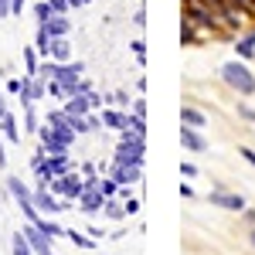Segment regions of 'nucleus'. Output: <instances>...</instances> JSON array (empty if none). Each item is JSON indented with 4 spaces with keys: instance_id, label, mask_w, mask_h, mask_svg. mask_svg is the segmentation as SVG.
Segmentation results:
<instances>
[{
    "instance_id": "obj_1",
    "label": "nucleus",
    "mask_w": 255,
    "mask_h": 255,
    "mask_svg": "<svg viewBox=\"0 0 255 255\" xmlns=\"http://www.w3.org/2000/svg\"><path fill=\"white\" fill-rule=\"evenodd\" d=\"M184 17L191 20L194 27H201L204 34H228L221 14H218L208 0H184Z\"/></svg>"
},
{
    "instance_id": "obj_2",
    "label": "nucleus",
    "mask_w": 255,
    "mask_h": 255,
    "mask_svg": "<svg viewBox=\"0 0 255 255\" xmlns=\"http://www.w3.org/2000/svg\"><path fill=\"white\" fill-rule=\"evenodd\" d=\"M41 136V150L48 153V157H65L68 150H72V143H75V129L72 126H55V123H44L38 129Z\"/></svg>"
},
{
    "instance_id": "obj_3",
    "label": "nucleus",
    "mask_w": 255,
    "mask_h": 255,
    "mask_svg": "<svg viewBox=\"0 0 255 255\" xmlns=\"http://www.w3.org/2000/svg\"><path fill=\"white\" fill-rule=\"evenodd\" d=\"M221 79H225L228 89H235L238 96H255V75L249 72L245 61H228V65H221Z\"/></svg>"
},
{
    "instance_id": "obj_4",
    "label": "nucleus",
    "mask_w": 255,
    "mask_h": 255,
    "mask_svg": "<svg viewBox=\"0 0 255 255\" xmlns=\"http://www.w3.org/2000/svg\"><path fill=\"white\" fill-rule=\"evenodd\" d=\"M3 184H7V194L14 197V201H17V208L24 211V218H27V221H38L41 211H38V204H34V191H31L20 177H14V174L3 177Z\"/></svg>"
},
{
    "instance_id": "obj_5",
    "label": "nucleus",
    "mask_w": 255,
    "mask_h": 255,
    "mask_svg": "<svg viewBox=\"0 0 255 255\" xmlns=\"http://www.w3.org/2000/svg\"><path fill=\"white\" fill-rule=\"evenodd\" d=\"M51 191L58 197H65V201H79L82 197V191H85V180H82L75 170H68V174H61V177H55L51 184H48Z\"/></svg>"
},
{
    "instance_id": "obj_6",
    "label": "nucleus",
    "mask_w": 255,
    "mask_h": 255,
    "mask_svg": "<svg viewBox=\"0 0 255 255\" xmlns=\"http://www.w3.org/2000/svg\"><path fill=\"white\" fill-rule=\"evenodd\" d=\"M109 177L116 180L119 187L139 184V177H143V163H116V160H113V167H109Z\"/></svg>"
},
{
    "instance_id": "obj_7",
    "label": "nucleus",
    "mask_w": 255,
    "mask_h": 255,
    "mask_svg": "<svg viewBox=\"0 0 255 255\" xmlns=\"http://www.w3.org/2000/svg\"><path fill=\"white\" fill-rule=\"evenodd\" d=\"M20 232H24V238H27V245H31V252H34V255H51V242H55V238H48L34 221H27Z\"/></svg>"
},
{
    "instance_id": "obj_8",
    "label": "nucleus",
    "mask_w": 255,
    "mask_h": 255,
    "mask_svg": "<svg viewBox=\"0 0 255 255\" xmlns=\"http://www.w3.org/2000/svg\"><path fill=\"white\" fill-rule=\"evenodd\" d=\"M208 201H211V208H225V211H245V197H242V194H232V191H225V187H215V191L208 194Z\"/></svg>"
},
{
    "instance_id": "obj_9",
    "label": "nucleus",
    "mask_w": 255,
    "mask_h": 255,
    "mask_svg": "<svg viewBox=\"0 0 255 255\" xmlns=\"http://www.w3.org/2000/svg\"><path fill=\"white\" fill-rule=\"evenodd\" d=\"M180 143L191 153H204L208 150V139L201 136V129H194V126H180Z\"/></svg>"
},
{
    "instance_id": "obj_10",
    "label": "nucleus",
    "mask_w": 255,
    "mask_h": 255,
    "mask_svg": "<svg viewBox=\"0 0 255 255\" xmlns=\"http://www.w3.org/2000/svg\"><path fill=\"white\" fill-rule=\"evenodd\" d=\"M61 109H65L68 116H85V113H92V102H89V92H75V96H68Z\"/></svg>"
},
{
    "instance_id": "obj_11",
    "label": "nucleus",
    "mask_w": 255,
    "mask_h": 255,
    "mask_svg": "<svg viewBox=\"0 0 255 255\" xmlns=\"http://www.w3.org/2000/svg\"><path fill=\"white\" fill-rule=\"evenodd\" d=\"M44 27H48V34H51V38H68V31H72V20L65 17V14H51V17L44 20Z\"/></svg>"
},
{
    "instance_id": "obj_12",
    "label": "nucleus",
    "mask_w": 255,
    "mask_h": 255,
    "mask_svg": "<svg viewBox=\"0 0 255 255\" xmlns=\"http://www.w3.org/2000/svg\"><path fill=\"white\" fill-rule=\"evenodd\" d=\"M102 126H109V129H126V126H129V116H126V113H119V109H102Z\"/></svg>"
},
{
    "instance_id": "obj_13",
    "label": "nucleus",
    "mask_w": 255,
    "mask_h": 255,
    "mask_svg": "<svg viewBox=\"0 0 255 255\" xmlns=\"http://www.w3.org/2000/svg\"><path fill=\"white\" fill-rule=\"evenodd\" d=\"M180 123H184V126H194V129H204V126H208V116H204L201 109H194V106H184V109H180Z\"/></svg>"
},
{
    "instance_id": "obj_14",
    "label": "nucleus",
    "mask_w": 255,
    "mask_h": 255,
    "mask_svg": "<svg viewBox=\"0 0 255 255\" xmlns=\"http://www.w3.org/2000/svg\"><path fill=\"white\" fill-rule=\"evenodd\" d=\"M235 51H238V58H242V61H252L255 58V31H249V34L238 38Z\"/></svg>"
},
{
    "instance_id": "obj_15",
    "label": "nucleus",
    "mask_w": 255,
    "mask_h": 255,
    "mask_svg": "<svg viewBox=\"0 0 255 255\" xmlns=\"http://www.w3.org/2000/svg\"><path fill=\"white\" fill-rule=\"evenodd\" d=\"M51 58L55 61H72V41L68 38H51Z\"/></svg>"
},
{
    "instance_id": "obj_16",
    "label": "nucleus",
    "mask_w": 255,
    "mask_h": 255,
    "mask_svg": "<svg viewBox=\"0 0 255 255\" xmlns=\"http://www.w3.org/2000/svg\"><path fill=\"white\" fill-rule=\"evenodd\" d=\"M0 133H3V139H7V143H20V129H17V119L10 116V113H7V116L0 119Z\"/></svg>"
},
{
    "instance_id": "obj_17",
    "label": "nucleus",
    "mask_w": 255,
    "mask_h": 255,
    "mask_svg": "<svg viewBox=\"0 0 255 255\" xmlns=\"http://www.w3.org/2000/svg\"><path fill=\"white\" fill-rule=\"evenodd\" d=\"M34 48H38L41 58H51V34H48V27L38 24V34H34Z\"/></svg>"
},
{
    "instance_id": "obj_18",
    "label": "nucleus",
    "mask_w": 255,
    "mask_h": 255,
    "mask_svg": "<svg viewBox=\"0 0 255 255\" xmlns=\"http://www.w3.org/2000/svg\"><path fill=\"white\" fill-rule=\"evenodd\" d=\"M34 225H38V228H41V232H44L48 238H65V228H61L58 221H51L48 215H41L38 221H34Z\"/></svg>"
},
{
    "instance_id": "obj_19",
    "label": "nucleus",
    "mask_w": 255,
    "mask_h": 255,
    "mask_svg": "<svg viewBox=\"0 0 255 255\" xmlns=\"http://www.w3.org/2000/svg\"><path fill=\"white\" fill-rule=\"evenodd\" d=\"M102 215L109 218V221H123V218H126V208H123V201L109 197V201H106V211H102Z\"/></svg>"
},
{
    "instance_id": "obj_20",
    "label": "nucleus",
    "mask_w": 255,
    "mask_h": 255,
    "mask_svg": "<svg viewBox=\"0 0 255 255\" xmlns=\"http://www.w3.org/2000/svg\"><path fill=\"white\" fill-rule=\"evenodd\" d=\"M20 55H24V68H27L24 75H38V72H41V65H38V48H24Z\"/></svg>"
},
{
    "instance_id": "obj_21",
    "label": "nucleus",
    "mask_w": 255,
    "mask_h": 255,
    "mask_svg": "<svg viewBox=\"0 0 255 255\" xmlns=\"http://www.w3.org/2000/svg\"><path fill=\"white\" fill-rule=\"evenodd\" d=\"M201 34H204V31H201V27H194L191 20L184 17V27H180V41H184V44H194V41L201 38Z\"/></svg>"
},
{
    "instance_id": "obj_22",
    "label": "nucleus",
    "mask_w": 255,
    "mask_h": 255,
    "mask_svg": "<svg viewBox=\"0 0 255 255\" xmlns=\"http://www.w3.org/2000/svg\"><path fill=\"white\" fill-rule=\"evenodd\" d=\"M24 129H27V133H38V129H41L38 116H34V102H27V106H24Z\"/></svg>"
},
{
    "instance_id": "obj_23",
    "label": "nucleus",
    "mask_w": 255,
    "mask_h": 255,
    "mask_svg": "<svg viewBox=\"0 0 255 255\" xmlns=\"http://www.w3.org/2000/svg\"><path fill=\"white\" fill-rule=\"evenodd\" d=\"M10 252H14V255H34V252H31V245H27V238H24V232H17V235H14Z\"/></svg>"
},
{
    "instance_id": "obj_24",
    "label": "nucleus",
    "mask_w": 255,
    "mask_h": 255,
    "mask_svg": "<svg viewBox=\"0 0 255 255\" xmlns=\"http://www.w3.org/2000/svg\"><path fill=\"white\" fill-rule=\"evenodd\" d=\"M51 14H55V10H51V3H48V0H38V3H34V17H38V24H44Z\"/></svg>"
},
{
    "instance_id": "obj_25",
    "label": "nucleus",
    "mask_w": 255,
    "mask_h": 255,
    "mask_svg": "<svg viewBox=\"0 0 255 255\" xmlns=\"http://www.w3.org/2000/svg\"><path fill=\"white\" fill-rule=\"evenodd\" d=\"M99 191H102V194H106V201H109V197L119 194V184L113 180V177H106V180H99Z\"/></svg>"
},
{
    "instance_id": "obj_26",
    "label": "nucleus",
    "mask_w": 255,
    "mask_h": 255,
    "mask_svg": "<svg viewBox=\"0 0 255 255\" xmlns=\"http://www.w3.org/2000/svg\"><path fill=\"white\" fill-rule=\"evenodd\" d=\"M65 238H68V242H75V245H79V249H92V238L79 235V232H65Z\"/></svg>"
},
{
    "instance_id": "obj_27",
    "label": "nucleus",
    "mask_w": 255,
    "mask_h": 255,
    "mask_svg": "<svg viewBox=\"0 0 255 255\" xmlns=\"http://www.w3.org/2000/svg\"><path fill=\"white\" fill-rule=\"evenodd\" d=\"M133 55H136V61H139V65H146V41H143V38H136V41H133Z\"/></svg>"
},
{
    "instance_id": "obj_28",
    "label": "nucleus",
    "mask_w": 255,
    "mask_h": 255,
    "mask_svg": "<svg viewBox=\"0 0 255 255\" xmlns=\"http://www.w3.org/2000/svg\"><path fill=\"white\" fill-rule=\"evenodd\" d=\"M133 119H146V99H133Z\"/></svg>"
},
{
    "instance_id": "obj_29",
    "label": "nucleus",
    "mask_w": 255,
    "mask_h": 255,
    "mask_svg": "<svg viewBox=\"0 0 255 255\" xmlns=\"http://www.w3.org/2000/svg\"><path fill=\"white\" fill-rule=\"evenodd\" d=\"M48 3H51V10H55V14H68V10H72V7H68V0H48Z\"/></svg>"
},
{
    "instance_id": "obj_30",
    "label": "nucleus",
    "mask_w": 255,
    "mask_h": 255,
    "mask_svg": "<svg viewBox=\"0 0 255 255\" xmlns=\"http://www.w3.org/2000/svg\"><path fill=\"white\" fill-rule=\"evenodd\" d=\"M10 3H14V0H0V17H14V10H10Z\"/></svg>"
},
{
    "instance_id": "obj_31",
    "label": "nucleus",
    "mask_w": 255,
    "mask_h": 255,
    "mask_svg": "<svg viewBox=\"0 0 255 255\" xmlns=\"http://www.w3.org/2000/svg\"><path fill=\"white\" fill-rule=\"evenodd\" d=\"M180 174L184 177H197V167L194 163H180Z\"/></svg>"
},
{
    "instance_id": "obj_32",
    "label": "nucleus",
    "mask_w": 255,
    "mask_h": 255,
    "mask_svg": "<svg viewBox=\"0 0 255 255\" xmlns=\"http://www.w3.org/2000/svg\"><path fill=\"white\" fill-rule=\"evenodd\" d=\"M20 82H24V79H10V82H7V92H10V96H17V92H20Z\"/></svg>"
},
{
    "instance_id": "obj_33",
    "label": "nucleus",
    "mask_w": 255,
    "mask_h": 255,
    "mask_svg": "<svg viewBox=\"0 0 255 255\" xmlns=\"http://www.w3.org/2000/svg\"><path fill=\"white\" fill-rule=\"evenodd\" d=\"M238 153H242V157H245V160H249V163H252V167H255V150H249V146H242Z\"/></svg>"
},
{
    "instance_id": "obj_34",
    "label": "nucleus",
    "mask_w": 255,
    "mask_h": 255,
    "mask_svg": "<svg viewBox=\"0 0 255 255\" xmlns=\"http://www.w3.org/2000/svg\"><path fill=\"white\" fill-rule=\"evenodd\" d=\"M133 24L143 27V24H146V10H136V14H133Z\"/></svg>"
},
{
    "instance_id": "obj_35",
    "label": "nucleus",
    "mask_w": 255,
    "mask_h": 255,
    "mask_svg": "<svg viewBox=\"0 0 255 255\" xmlns=\"http://www.w3.org/2000/svg\"><path fill=\"white\" fill-rule=\"evenodd\" d=\"M89 102H92V109H99V106H102V96H99L96 89H92V92H89Z\"/></svg>"
},
{
    "instance_id": "obj_36",
    "label": "nucleus",
    "mask_w": 255,
    "mask_h": 255,
    "mask_svg": "<svg viewBox=\"0 0 255 255\" xmlns=\"http://www.w3.org/2000/svg\"><path fill=\"white\" fill-rule=\"evenodd\" d=\"M113 102H116V106H129V96H126V92H116Z\"/></svg>"
},
{
    "instance_id": "obj_37",
    "label": "nucleus",
    "mask_w": 255,
    "mask_h": 255,
    "mask_svg": "<svg viewBox=\"0 0 255 255\" xmlns=\"http://www.w3.org/2000/svg\"><path fill=\"white\" fill-rule=\"evenodd\" d=\"M238 113H242L245 119H252V123H255V109H249V106H238Z\"/></svg>"
},
{
    "instance_id": "obj_38",
    "label": "nucleus",
    "mask_w": 255,
    "mask_h": 255,
    "mask_svg": "<svg viewBox=\"0 0 255 255\" xmlns=\"http://www.w3.org/2000/svg\"><path fill=\"white\" fill-rule=\"evenodd\" d=\"M7 113H10V109H7V99H3V89H0V119L7 116Z\"/></svg>"
},
{
    "instance_id": "obj_39",
    "label": "nucleus",
    "mask_w": 255,
    "mask_h": 255,
    "mask_svg": "<svg viewBox=\"0 0 255 255\" xmlns=\"http://www.w3.org/2000/svg\"><path fill=\"white\" fill-rule=\"evenodd\" d=\"M180 197H194V187L191 184H180Z\"/></svg>"
},
{
    "instance_id": "obj_40",
    "label": "nucleus",
    "mask_w": 255,
    "mask_h": 255,
    "mask_svg": "<svg viewBox=\"0 0 255 255\" xmlns=\"http://www.w3.org/2000/svg\"><path fill=\"white\" fill-rule=\"evenodd\" d=\"M24 3H27V0H14V3H10V10H14V14H20V10H24Z\"/></svg>"
},
{
    "instance_id": "obj_41",
    "label": "nucleus",
    "mask_w": 255,
    "mask_h": 255,
    "mask_svg": "<svg viewBox=\"0 0 255 255\" xmlns=\"http://www.w3.org/2000/svg\"><path fill=\"white\" fill-rule=\"evenodd\" d=\"M0 167H7V153H3V139H0Z\"/></svg>"
},
{
    "instance_id": "obj_42",
    "label": "nucleus",
    "mask_w": 255,
    "mask_h": 255,
    "mask_svg": "<svg viewBox=\"0 0 255 255\" xmlns=\"http://www.w3.org/2000/svg\"><path fill=\"white\" fill-rule=\"evenodd\" d=\"M252 245H255V228H252Z\"/></svg>"
},
{
    "instance_id": "obj_43",
    "label": "nucleus",
    "mask_w": 255,
    "mask_h": 255,
    "mask_svg": "<svg viewBox=\"0 0 255 255\" xmlns=\"http://www.w3.org/2000/svg\"><path fill=\"white\" fill-rule=\"evenodd\" d=\"M51 255H55V252H51Z\"/></svg>"
}]
</instances>
